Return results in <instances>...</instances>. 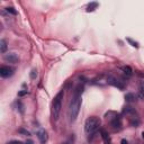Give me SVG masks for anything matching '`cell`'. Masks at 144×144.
<instances>
[{
  "instance_id": "obj_1",
  "label": "cell",
  "mask_w": 144,
  "mask_h": 144,
  "mask_svg": "<svg viewBox=\"0 0 144 144\" xmlns=\"http://www.w3.org/2000/svg\"><path fill=\"white\" fill-rule=\"evenodd\" d=\"M83 91V86L78 85L77 88L74 89L73 96L71 98V101L69 104V109H68V115H69L70 122H75L78 118L79 112H80L81 107V93Z\"/></svg>"
},
{
  "instance_id": "obj_2",
  "label": "cell",
  "mask_w": 144,
  "mask_h": 144,
  "mask_svg": "<svg viewBox=\"0 0 144 144\" xmlns=\"http://www.w3.org/2000/svg\"><path fill=\"white\" fill-rule=\"evenodd\" d=\"M63 97H64V91L61 90L56 96L54 97L53 99V103H52V109H51V115H52V118L54 122L59 119L60 117V113H61V109H62V100H63Z\"/></svg>"
},
{
  "instance_id": "obj_3",
  "label": "cell",
  "mask_w": 144,
  "mask_h": 144,
  "mask_svg": "<svg viewBox=\"0 0 144 144\" xmlns=\"http://www.w3.org/2000/svg\"><path fill=\"white\" fill-rule=\"evenodd\" d=\"M100 119L96 116H90L85 123V132L88 135H93L100 128Z\"/></svg>"
},
{
  "instance_id": "obj_4",
  "label": "cell",
  "mask_w": 144,
  "mask_h": 144,
  "mask_svg": "<svg viewBox=\"0 0 144 144\" xmlns=\"http://www.w3.org/2000/svg\"><path fill=\"white\" fill-rule=\"evenodd\" d=\"M105 117L107 119L110 120V126L114 131H120L122 130V117L119 114H117L115 112H108L106 113Z\"/></svg>"
},
{
  "instance_id": "obj_5",
  "label": "cell",
  "mask_w": 144,
  "mask_h": 144,
  "mask_svg": "<svg viewBox=\"0 0 144 144\" xmlns=\"http://www.w3.org/2000/svg\"><path fill=\"white\" fill-rule=\"evenodd\" d=\"M106 81H107L108 85H110L113 87H115V88H118L120 90H123L125 88V86H124V83L122 81H119L117 78L115 77H113V75H108L107 79H106Z\"/></svg>"
},
{
  "instance_id": "obj_6",
  "label": "cell",
  "mask_w": 144,
  "mask_h": 144,
  "mask_svg": "<svg viewBox=\"0 0 144 144\" xmlns=\"http://www.w3.org/2000/svg\"><path fill=\"white\" fill-rule=\"evenodd\" d=\"M15 73V68L9 67V65H2L0 68V75L1 78H10L11 75H14Z\"/></svg>"
},
{
  "instance_id": "obj_7",
  "label": "cell",
  "mask_w": 144,
  "mask_h": 144,
  "mask_svg": "<svg viewBox=\"0 0 144 144\" xmlns=\"http://www.w3.org/2000/svg\"><path fill=\"white\" fill-rule=\"evenodd\" d=\"M2 58H3V60H5L6 62H8V63L16 64V63L19 62V56H18V54H16V53H14V52L5 53Z\"/></svg>"
},
{
  "instance_id": "obj_8",
  "label": "cell",
  "mask_w": 144,
  "mask_h": 144,
  "mask_svg": "<svg viewBox=\"0 0 144 144\" xmlns=\"http://www.w3.org/2000/svg\"><path fill=\"white\" fill-rule=\"evenodd\" d=\"M123 114L124 115L128 116L131 118V117H137V112L135 110V108L131 107V106H125V107L123 108Z\"/></svg>"
},
{
  "instance_id": "obj_9",
  "label": "cell",
  "mask_w": 144,
  "mask_h": 144,
  "mask_svg": "<svg viewBox=\"0 0 144 144\" xmlns=\"http://www.w3.org/2000/svg\"><path fill=\"white\" fill-rule=\"evenodd\" d=\"M37 139L40 140V142L42 144H45L47 142V140H48V135H47V132L46 131H44V130H41L37 132Z\"/></svg>"
},
{
  "instance_id": "obj_10",
  "label": "cell",
  "mask_w": 144,
  "mask_h": 144,
  "mask_svg": "<svg viewBox=\"0 0 144 144\" xmlns=\"http://www.w3.org/2000/svg\"><path fill=\"white\" fill-rule=\"evenodd\" d=\"M100 134H101V137H103L105 144H112L110 136L108 135V133H107V132H106L105 130H103V128H101V130H100Z\"/></svg>"
},
{
  "instance_id": "obj_11",
  "label": "cell",
  "mask_w": 144,
  "mask_h": 144,
  "mask_svg": "<svg viewBox=\"0 0 144 144\" xmlns=\"http://www.w3.org/2000/svg\"><path fill=\"white\" fill-rule=\"evenodd\" d=\"M125 100H126V103L132 104V103H134V101L136 100V96L134 93H132V92H128V93L125 95Z\"/></svg>"
},
{
  "instance_id": "obj_12",
  "label": "cell",
  "mask_w": 144,
  "mask_h": 144,
  "mask_svg": "<svg viewBox=\"0 0 144 144\" xmlns=\"http://www.w3.org/2000/svg\"><path fill=\"white\" fill-rule=\"evenodd\" d=\"M120 70H122V71L124 72V73L127 75V77H131V75L133 74V72H134L133 69H132V68H131L130 65H124V67L120 68Z\"/></svg>"
},
{
  "instance_id": "obj_13",
  "label": "cell",
  "mask_w": 144,
  "mask_h": 144,
  "mask_svg": "<svg viewBox=\"0 0 144 144\" xmlns=\"http://www.w3.org/2000/svg\"><path fill=\"white\" fill-rule=\"evenodd\" d=\"M7 48H8V45H7V42L6 40H1L0 41V52L2 53V54H5L6 51H7Z\"/></svg>"
},
{
  "instance_id": "obj_14",
  "label": "cell",
  "mask_w": 144,
  "mask_h": 144,
  "mask_svg": "<svg viewBox=\"0 0 144 144\" xmlns=\"http://www.w3.org/2000/svg\"><path fill=\"white\" fill-rule=\"evenodd\" d=\"M130 124H131L132 127H139V125H140L139 116L137 117H131V118H130Z\"/></svg>"
},
{
  "instance_id": "obj_15",
  "label": "cell",
  "mask_w": 144,
  "mask_h": 144,
  "mask_svg": "<svg viewBox=\"0 0 144 144\" xmlns=\"http://www.w3.org/2000/svg\"><path fill=\"white\" fill-rule=\"evenodd\" d=\"M98 7V3L97 2H91L89 3V6L87 7V13H91V11H93L95 9H96Z\"/></svg>"
},
{
  "instance_id": "obj_16",
  "label": "cell",
  "mask_w": 144,
  "mask_h": 144,
  "mask_svg": "<svg viewBox=\"0 0 144 144\" xmlns=\"http://www.w3.org/2000/svg\"><path fill=\"white\" fill-rule=\"evenodd\" d=\"M6 11H7L8 14L14 15V16H16V15H17V11L15 10V8H13V7H7V8H6Z\"/></svg>"
},
{
  "instance_id": "obj_17",
  "label": "cell",
  "mask_w": 144,
  "mask_h": 144,
  "mask_svg": "<svg viewBox=\"0 0 144 144\" xmlns=\"http://www.w3.org/2000/svg\"><path fill=\"white\" fill-rule=\"evenodd\" d=\"M126 41L128 42V43H130L131 45H132V46H133V47H136V48H139V43H137V42H134L133 40H132V38H130V37H128V38H126Z\"/></svg>"
},
{
  "instance_id": "obj_18",
  "label": "cell",
  "mask_w": 144,
  "mask_h": 144,
  "mask_svg": "<svg viewBox=\"0 0 144 144\" xmlns=\"http://www.w3.org/2000/svg\"><path fill=\"white\" fill-rule=\"evenodd\" d=\"M17 107H18V110H19L21 114H24V105L20 100H17Z\"/></svg>"
},
{
  "instance_id": "obj_19",
  "label": "cell",
  "mask_w": 144,
  "mask_h": 144,
  "mask_svg": "<svg viewBox=\"0 0 144 144\" xmlns=\"http://www.w3.org/2000/svg\"><path fill=\"white\" fill-rule=\"evenodd\" d=\"M29 77H31V79H36V77H37V70L36 69H33L32 71H31V73H29Z\"/></svg>"
},
{
  "instance_id": "obj_20",
  "label": "cell",
  "mask_w": 144,
  "mask_h": 144,
  "mask_svg": "<svg viewBox=\"0 0 144 144\" xmlns=\"http://www.w3.org/2000/svg\"><path fill=\"white\" fill-rule=\"evenodd\" d=\"M18 132H19V133H21V134H25V135H27V136H29V135H31V133H29L28 131H26V130H23V128H20V130L18 131Z\"/></svg>"
},
{
  "instance_id": "obj_21",
  "label": "cell",
  "mask_w": 144,
  "mask_h": 144,
  "mask_svg": "<svg viewBox=\"0 0 144 144\" xmlns=\"http://www.w3.org/2000/svg\"><path fill=\"white\" fill-rule=\"evenodd\" d=\"M27 93H28L27 90H24V91H19V92H18V96L21 97V96H24V95H27Z\"/></svg>"
},
{
  "instance_id": "obj_22",
  "label": "cell",
  "mask_w": 144,
  "mask_h": 144,
  "mask_svg": "<svg viewBox=\"0 0 144 144\" xmlns=\"http://www.w3.org/2000/svg\"><path fill=\"white\" fill-rule=\"evenodd\" d=\"M7 144H24V143L20 142V141H10V142H8Z\"/></svg>"
},
{
  "instance_id": "obj_23",
  "label": "cell",
  "mask_w": 144,
  "mask_h": 144,
  "mask_svg": "<svg viewBox=\"0 0 144 144\" xmlns=\"http://www.w3.org/2000/svg\"><path fill=\"white\" fill-rule=\"evenodd\" d=\"M140 90L144 92V81H141V83H140Z\"/></svg>"
},
{
  "instance_id": "obj_24",
  "label": "cell",
  "mask_w": 144,
  "mask_h": 144,
  "mask_svg": "<svg viewBox=\"0 0 144 144\" xmlns=\"http://www.w3.org/2000/svg\"><path fill=\"white\" fill-rule=\"evenodd\" d=\"M24 144H34V142L32 141V140H27V141H26Z\"/></svg>"
},
{
  "instance_id": "obj_25",
  "label": "cell",
  "mask_w": 144,
  "mask_h": 144,
  "mask_svg": "<svg viewBox=\"0 0 144 144\" xmlns=\"http://www.w3.org/2000/svg\"><path fill=\"white\" fill-rule=\"evenodd\" d=\"M120 144H128V142H127V141H126V140H125V139H123L122 141H120Z\"/></svg>"
},
{
  "instance_id": "obj_26",
  "label": "cell",
  "mask_w": 144,
  "mask_h": 144,
  "mask_svg": "<svg viewBox=\"0 0 144 144\" xmlns=\"http://www.w3.org/2000/svg\"><path fill=\"white\" fill-rule=\"evenodd\" d=\"M142 137H143V140H144V132H143V133H142Z\"/></svg>"
}]
</instances>
